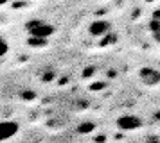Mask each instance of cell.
Listing matches in <instances>:
<instances>
[{
	"instance_id": "obj_1",
	"label": "cell",
	"mask_w": 160,
	"mask_h": 143,
	"mask_svg": "<svg viewBox=\"0 0 160 143\" xmlns=\"http://www.w3.org/2000/svg\"><path fill=\"white\" fill-rule=\"evenodd\" d=\"M27 30L32 38H38V39H47L49 36L54 34V27L52 25H47L43 21L40 20H34V21H29L27 23Z\"/></svg>"
},
{
	"instance_id": "obj_2",
	"label": "cell",
	"mask_w": 160,
	"mask_h": 143,
	"mask_svg": "<svg viewBox=\"0 0 160 143\" xmlns=\"http://www.w3.org/2000/svg\"><path fill=\"white\" fill-rule=\"evenodd\" d=\"M117 127L121 131H128V132L137 131V129L142 127V118L137 114H122L117 118Z\"/></svg>"
},
{
	"instance_id": "obj_3",
	"label": "cell",
	"mask_w": 160,
	"mask_h": 143,
	"mask_svg": "<svg viewBox=\"0 0 160 143\" xmlns=\"http://www.w3.org/2000/svg\"><path fill=\"white\" fill-rule=\"evenodd\" d=\"M20 132V123L15 120H0V143L15 138Z\"/></svg>"
},
{
	"instance_id": "obj_4",
	"label": "cell",
	"mask_w": 160,
	"mask_h": 143,
	"mask_svg": "<svg viewBox=\"0 0 160 143\" xmlns=\"http://www.w3.org/2000/svg\"><path fill=\"white\" fill-rule=\"evenodd\" d=\"M138 79L146 86H157L160 84V70L151 68V66H144V68L138 70Z\"/></svg>"
},
{
	"instance_id": "obj_5",
	"label": "cell",
	"mask_w": 160,
	"mask_h": 143,
	"mask_svg": "<svg viewBox=\"0 0 160 143\" xmlns=\"http://www.w3.org/2000/svg\"><path fill=\"white\" fill-rule=\"evenodd\" d=\"M88 30H90L92 36H102V34H106V32L110 30V23L106 20H95V21L90 23Z\"/></svg>"
},
{
	"instance_id": "obj_6",
	"label": "cell",
	"mask_w": 160,
	"mask_h": 143,
	"mask_svg": "<svg viewBox=\"0 0 160 143\" xmlns=\"http://www.w3.org/2000/svg\"><path fill=\"white\" fill-rule=\"evenodd\" d=\"M8 52H9V43L4 38H0V57H4Z\"/></svg>"
},
{
	"instance_id": "obj_7",
	"label": "cell",
	"mask_w": 160,
	"mask_h": 143,
	"mask_svg": "<svg viewBox=\"0 0 160 143\" xmlns=\"http://www.w3.org/2000/svg\"><path fill=\"white\" fill-rule=\"evenodd\" d=\"M79 132H83V134H87V132H90V131H94V123H83V125H79Z\"/></svg>"
},
{
	"instance_id": "obj_8",
	"label": "cell",
	"mask_w": 160,
	"mask_h": 143,
	"mask_svg": "<svg viewBox=\"0 0 160 143\" xmlns=\"http://www.w3.org/2000/svg\"><path fill=\"white\" fill-rule=\"evenodd\" d=\"M9 0H0V6H4V4H8Z\"/></svg>"
},
{
	"instance_id": "obj_9",
	"label": "cell",
	"mask_w": 160,
	"mask_h": 143,
	"mask_svg": "<svg viewBox=\"0 0 160 143\" xmlns=\"http://www.w3.org/2000/svg\"><path fill=\"white\" fill-rule=\"evenodd\" d=\"M157 41H158V43H160V36H158V38H157Z\"/></svg>"
}]
</instances>
